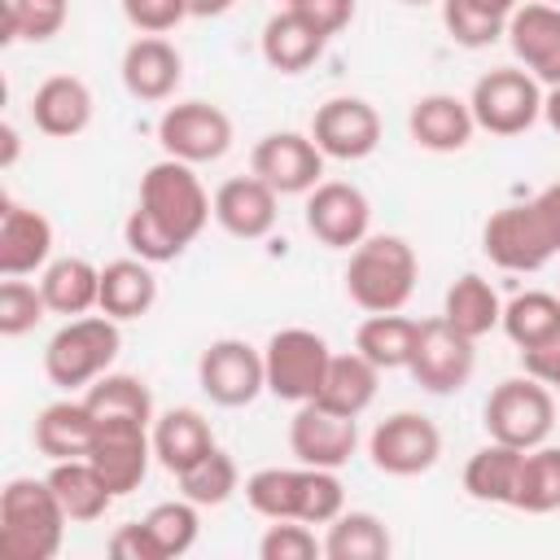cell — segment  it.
<instances>
[{
	"mask_svg": "<svg viewBox=\"0 0 560 560\" xmlns=\"http://www.w3.org/2000/svg\"><path fill=\"white\" fill-rule=\"evenodd\" d=\"M214 197L206 192L197 166L162 158L140 175L136 210L122 223V241L144 262H175L210 223Z\"/></svg>",
	"mask_w": 560,
	"mask_h": 560,
	"instance_id": "cell-1",
	"label": "cell"
},
{
	"mask_svg": "<svg viewBox=\"0 0 560 560\" xmlns=\"http://www.w3.org/2000/svg\"><path fill=\"white\" fill-rule=\"evenodd\" d=\"M245 503L267 521L328 525L346 512V490L332 468H258L245 477Z\"/></svg>",
	"mask_w": 560,
	"mask_h": 560,
	"instance_id": "cell-2",
	"label": "cell"
},
{
	"mask_svg": "<svg viewBox=\"0 0 560 560\" xmlns=\"http://www.w3.org/2000/svg\"><path fill=\"white\" fill-rule=\"evenodd\" d=\"M416 280H420V258L394 232L363 236L350 249V262H346V298L359 311H368V315L402 311L411 302V293H416Z\"/></svg>",
	"mask_w": 560,
	"mask_h": 560,
	"instance_id": "cell-3",
	"label": "cell"
},
{
	"mask_svg": "<svg viewBox=\"0 0 560 560\" xmlns=\"http://www.w3.org/2000/svg\"><path fill=\"white\" fill-rule=\"evenodd\" d=\"M66 508L48 477H13L0 490V551L9 560H52L66 542Z\"/></svg>",
	"mask_w": 560,
	"mask_h": 560,
	"instance_id": "cell-4",
	"label": "cell"
},
{
	"mask_svg": "<svg viewBox=\"0 0 560 560\" xmlns=\"http://www.w3.org/2000/svg\"><path fill=\"white\" fill-rule=\"evenodd\" d=\"M118 350H122L118 319H109L105 311L101 315H74V319H66L48 337V346H44V376L57 389H66V394L88 389L92 381H101L114 368Z\"/></svg>",
	"mask_w": 560,
	"mask_h": 560,
	"instance_id": "cell-5",
	"label": "cell"
},
{
	"mask_svg": "<svg viewBox=\"0 0 560 560\" xmlns=\"http://www.w3.org/2000/svg\"><path fill=\"white\" fill-rule=\"evenodd\" d=\"M481 424H486V438L508 442L516 451H534L556 429V394L542 381H534L529 372L508 376L490 389V398L481 407Z\"/></svg>",
	"mask_w": 560,
	"mask_h": 560,
	"instance_id": "cell-6",
	"label": "cell"
},
{
	"mask_svg": "<svg viewBox=\"0 0 560 560\" xmlns=\"http://www.w3.org/2000/svg\"><path fill=\"white\" fill-rule=\"evenodd\" d=\"M468 109L477 118V131L486 136H525L542 118V83L525 66H494L472 83Z\"/></svg>",
	"mask_w": 560,
	"mask_h": 560,
	"instance_id": "cell-7",
	"label": "cell"
},
{
	"mask_svg": "<svg viewBox=\"0 0 560 560\" xmlns=\"http://www.w3.org/2000/svg\"><path fill=\"white\" fill-rule=\"evenodd\" d=\"M481 249L499 271H516V276H534L556 258L551 228L534 197L494 210L481 228Z\"/></svg>",
	"mask_w": 560,
	"mask_h": 560,
	"instance_id": "cell-8",
	"label": "cell"
},
{
	"mask_svg": "<svg viewBox=\"0 0 560 560\" xmlns=\"http://www.w3.org/2000/svg\"><path fill=\"white\" fill-rule=\"evenodd\" d=\"M328 341L315 328H280L262 346V368H267V394L280 402H311L319 394V381L328 372Z\"/></svg>",
	"mask_w": 560,
	"mask_h": 560,
	"instance_id": "cell-9",
	"label": "cell"
},
{
	"mask_svg": "<svg viewBox=\"0 0 560 560\" xmlns=\"http://www.w3.org/2000/svg\"><path fill=\"white\" fill-rule=\"evenodd\" d=\"M407 372L416 376V385L424 394H438V398L459 394L472 381V372H477V341L464 337L442 315L420 319V332H416V350H411Z\"/></svg>",
	"mask_w": 560,
	"mask_h": 560,
	"instance_id": "cell-10",
	"label": "cell"
},
{
	"mask_svg": "<svg viewBox=\"0 0 560 560\" xmlns=\"http://www.w3.org/2000/svg\"><path fill=\"white\" fill-rule=\"evenodd\" d=\"M232 136L236 131H232L228 109H219L210 101H175L158 118L162 158H175V162H188V166L219 162L232 149Z\"/></svg>",
	"mask_w": 560,
	"mask_h": 560,
	"instance_id": "cell-11",
	"label": "cell"
},
{
	"mask_svg": "<svg viewBox=\"0 0 560 560\" xmlns=\"http://www.w3.org/2000/svg\"><path fill=\"white\" fill-rule=\"evenodd\" d=\"M197 385L214 407H249L267 389L262 350L245 337H214L197 359Z\"/></svg>",
	"mask_w": 560,
	"mask_h": 560,
	"instance_id": "cell-12",
	"label": "cell"
},
{
	"mask_svg": "<svg viewBox=\"0 0 560 560\" xmlns=\"http://www.w3.org/2000/svg\"><path fill=\"white\" fill-rule=\"evenodd\" d=\"M368 459L385 477H420L442 459V429L424 411H394L372 429Z\"/></svg>",
	"mask_w": 560,
	"mask_h": 560,
	"instance_id": "cell-13",
	"label": "cell"
},
{
	"mask_svg": "<svg viewBox=\"0 0 560 560\" xmlns=\"http://www.w3.org/2000/svg\"><path fill=\"white\" fill-rule=\"evenodd\" d=\"M302 219L324 249H354L363 236H372V201L346 179H319L306 192Z\"/></svg>",
	"mask_w": 560,
	"mask_h": 560,
	"instance_id": "cell-14",
	"label": "cell"
},
{
	"mask_svg": "<svg viewBox=\"0 0 560 560\" xmlns=\"http://www.w3.org/2000/svg\"><path fill=\"white\" fill-rule=\"evenodd\" d=\"M249 171L280 197H306L324 175V153L311 131H267L249 149Z\"/></svg>",
	"mask_w": 560,
	"mask_h": 560,
	"instance_id": "cell-15",
	"label": "cell"
},
{
	"mask_svg": "<svg viewBox=\"0 0 560 560\" xmlns=\"http://www.w3.org/2000/svg\"><path fill=\"white\" fill-rule=\"evenodd\" d=\"M311 140L324 158L363 162L381 144V114L363 96H328L311 118Z\"/></svg>",
	"mask_w": 560,
	"mask_h": 560,
	"instance_id": "cell-16",
	"label": "cell"
},
{
	"mask_svg": "<svg viewBox=\"0 0 560 560\" xmlns=\"http://www.w3.org/2000/svg\"><path fill=\"white\" fill-rule=\"evenodd\" d=\"M92 468L105 477V486L122 499L131 490H140V481L149 477L153 464V438L149 424L136 420H96V438L88 446Z\"/></svg>",
	"mask_w": 560,
	"mask_h": 560,
	"instance_id": "cell-17",
	"label": "cell"
},
{
	"mask_svg": "<svg viewBox=\"0 0 560 560\" xmlns=\"http://www.w3.org/2000/svg\"><path fill=\"white\" fill-rule=\"evenodd\" d=\"M289 451H293L298 464L337 472L359 451V420L337 416L319 402H298V411L289 420Z\"/></svg>",
	"mask_w": 560,
	"mask_h": 560,
	"instance_id": "cell-18",
	"label": "cell"
},
{
	"mask_svg": "<svg viewBox=\"0 0 560 560\" xmlns=\"http://www.w3.org/2000/svg\"><path fill=\"white\" fill-rule=\"evenodd\" d=\"M508 44L512 57L542 83L556 88L560 83V4L534 0V4H516V13L508 18Z\"/></svg>",
	"mask_w": 560,
	"mask_h": 560,
	"instance_id": "cell-19",
	"label": "cell"
},
{
	"mask_svg": "<svg viewBox=\"0 0 560 560\" xmlns=\"http://www.w3.org/2000/svg\"><path fill=\"white\" fill-rule=\"evenodd\" d=\"M118 74H122L127 96H136L144 105H158V101H171L175 88L184 83V57L166 35H136L122 48Z\"/></svg>",
	"mask_w": 560,
	"mask_h": 560,
	"instance_id": "cell-20",
	"label": "cell"
},
{
	"mask_svg": "<svg viewBox=\"0 0 560 560\" xmlns=\"http://www.w3.org/2000/svg\"><path fill=\"white\" fill-rule=\"evenodd\" d=\"M280 219V192L254 171L232 175L214 188V223L236 241H262Z\"/></svg>",
	"mask_w": 560,
	"mask_h": 560,
	"instance_id": "cell-21",
	"label": "cell"
},
{
	"mask_svg": "<svg viewBox=\"0 0 560 560\" xmlns=\"http://www.w3.org/2000/svg\"><path fill=\"white\" fill-rule=\"evenodd\" d=\"M52 262V223L44 210L4 197L0 206V276H35Z\"/></svg>",
	"mask_w": 560,
	"mask_h": 560,
	"instance_id": "cell-22",
	"label": "cell"
},
{
	"mask_svg": "<svg viewBox=\"0 0 560 560\" xmlns=\"http://www.w3.org/2000/svg\"><path fill=\"white\" fill-rule=\"evenodd\" d=\"M407 131L429 153H464L477 136V118L455 92H424L407 109Z\"/></svg>",
	"mask_w": 560,
	"mask_h": 560,
	"instance_id": "cell-23",
	"label": "cell"
},
{
	"mask_svg": "<svg viewBox=\"0 0 560 560\" xmlns=\"http://www.w3.org/2000/svg\"><path fill=\"white\" fill-rule=\"evenodd\" d=\"M96 101L79 74H48L31 96V118L52 140H74L92 127Z\"/></svg>",
	"mask_w": 560,
	"mask_h": 560,
	"instance_id": "cell-24",
	"label": "cell"
},
{
	"mask_svg": "<svg viewBox=\"0 0 560 560\" xmlns=\"http://www.w3.org/2000/svg\"><path fill=\"white\" fill-rule=\"evenodd\" d=\"M149 438H153V459L166 468V472H184L192 468L206 451H214V429L210 420L197 411V407H171L162 416H153L149 424Z\"/></svg>",
	"mask_w": 560,
	"mask_h": 560,
	"instance_id": "cell-25",
	"label": "cell"
},
{
	"mask_svg": "<svg viewBox=\"0 0 560 560\" xmlns=\"http://www.w3.org/2000/svg\"><path fill=\"white\" fill-rule=\"evenodd\" d=\"M324 35L298 13V9H280V13H271L267 22H262V35H258V52H262V61L271 66V70H280V74H302V70H311L315 61H319V52H324Z\"/></svg>",
	"mask_w": 560,
	"mask_h": 560,
	"instance_id": "cell-26",
	"label": "cell"
},
{
	"mask_svg": "<svg viewBox=\"0 0 560 560\" xmlns=\"http://www.w3.org/2000/svg\"><path fill=\"white\" fill-rule=\"evenodd\" d=\"M96 438V416L83 398H61V402H48L35 424H31V442L44 459H74V455H88Z\"/></svg>",
	"mask_w": 560,
	"mask_h": 560,
	"instance_id": "cell-27",
	"label": "cell"
},
{
	"mask_svg": "<svg viewBox=\"0 0 560 560\" xmlns=\"http://www.w3.org/2000/svg\"><path fill=\"white\" fill-rule=\"evenodd\" d=\"M158 302V276H153V262L144 258H114L101 267V306L109 319L127 324V319H144Z\"/></svg>",
	"mask_w": 560,
	"mask_h": 560,
	"instance_id": "cell-28",
	"label": "cell"
},
{
	"mask_svg": "<svg viewBox=\"0 0 560 560\" xmlns=\"http://www.w3.org/2000/svg\"><path fill=\"white\" fill-rule=\"evenodd\" d=\"M376 389H381V368L368 363L359 350H350V354H332L328 359V372H324L319 394L311 402H319V407H328L337 416L359 420L376 402Z\"/></svg>",
	"mask_w": 560,
	"mask_h": 560,
	"instance_id": "cell-29",
	"label": "cell"
},
{
	"mask_svg": "<svg viewBox=\"0 0 560 560\" xmlns=\"http://www.w3.org/2000/svg\"><path fill=\"white\" fill-rule=\"evenodd\" d=\"M48 486H52V494L61 499L66 516H70V521H79V525L101 521V516L109 512V503L118 499V494L105 486V477L92 468V459H88V455L52 459V468H48Z\"/></svg>",
	"mask_w": 560,
	"mask_h": 560,
	"instance_id": "cell-30",
	"label": "cell"
},
{
	"mask_svg": "<svg viewBox=\"0 0 560 560\" xmlns=\"http://www.w3.org/2000/svg\"><path fill=\"white\" fill-rule=\"evenodd\" d=\"M39 293H44L52 315H66V319L88 315L92 306H101V267H92L79 254L52 258L39 271Z\"/></svg>",
	"mask_w": 560,
	"mask_h": 560,
	"instance_id": "cell-31",
	"label": "cell"
},
{
	"mask_svg": "<svg viewBox=\"0 0 560 560\" xmlns=\"http://www.w3.org/2000/svg\"><path fill=\"white\" fill-rule=\"evenodd\" d=\"M521 455L516 446L508 442H486L468 455L464 464V494L477 499V503H494V508H512V494H516V472H521Z\"/></svg>",
	"mask_w": 560,
	"mask_h": 560,
	"instance_id": "cell-32",
	"label": "cell"
},
{
	"mask_svg": "<svg viewBox=\"0 0 560 560\" xmlns=\"http://www.w3.org/2000/svg\"><path fill=\"white\" fill-rule=\"evenodd\" d=\"M442 319L455 324L464 337L481 341L486 332H494V328L503 324V298L494 293V284H490L486 276L464 271V276L446 289V298H442Z\"/></svg>",
	"mask_w": 560,
	"mask_h": 560,
	"instance_id": "cell-33",
	"label": "cell"
},
{
	"mask_svg": "<svg viewBox=\"0 0 560 560\" xmlns=\"http://www.w3.org/2000/svg\"><path fill=\"white\" fill-rule=\"evenodd\" d=\"M416 332H420V319H407L398 311H385V315H368L354 332V350L376 363L381 372H398L411 363V350H416Z\"/></svg>",
	"mask_w": 560,
	"mask_h": 560,
	"instance_id": "cell-34",
	"label": "cell"
},
{
	"mask_svg": "<svg viewBox=\"0 0 560 560\" xmlns=\"http://www.w3.org/2000/svg\"><path fill=\"white\" fill-rule=\"evenodd\" d=\"M521 0H442V26L459 48H490L508 35V18Z\"/></svg>",
	"mask_w": 560,
	"mask_h": 560,
	"instance_id": "cell-35",
	"label": "cell"
},
{
	"mask_svg": "<svg viewBox=\"0 0 560 560\" xmlns=\"http://www.w3.org/2000/svg\"><path fill=\"white\" fill-rule=\"evenodd\" d=\"M394 551V538L376 512H341L328 521L324 556L328 560H385Z\"/></svg>",
	"mask_w": 560,
	"mask_h": 560,
	"instance_id": "cell-36",
	"label": "cell"
},
{
	"mask_svg": "<svg viewBox=\"0 0 560 560\" xmlns=\"http://www.w3.org/2000/svg\"><path fill=\"white\" fill-rule=\"evenodd\" d=\"M512 508L516 512H529V516L560 512V446L542 442V446H534V451L521 455Z\"/></svg>",
	"mask_w": 560,
	"mask_h": 560,
	"instance_id": "cell-37",
	"label": "cell"
},
{
	"mask_svg": "<svg viewBox=\"0 0 560 560\" xmlns=\"http://www.w3.org/2000/svg\"><path fill=\"white\" fill-rule=\"evenodd\" d=\"M83 402L92 407L96 420H136V424H153V394L140 376L131 372H105L101 381H92L83 389Z\"/></svg>",
	"mask_w": 560,
	"mask_h": 560,
	"instance_id": "cell-38",
	"label": "cell"
},
{
	"mask_svg": "<svg viewBox=\"0 0 560 560\" xmlns=\"http://www.w3.org/2000/svg\"><path fill=\"white\" fill-rule=\"evenodd\" d=\"M508 341L516 350H534L538 341H547L556 328H560V293H547V289H525L516 298L503 302V324Z\"/></svg>",
	"mask_w": 560,
	"mask_h": 560,
	"instance_id": "cell-39",
	"label": "cell"
},
{
	"mask_svg": "<svg viewBox=\"0 0 560 560\" xmlns=\"http://www.w3.org/2000/svg\"><path fill=\"white\" fill-rule=\"evenodd\" d=\"M175 481H179V494L192 499L197 508H223L241 490V468L223 446H214L192 468H184Z\"/></svg>",
	"mask_w": 560,
	"mask_h": 560,
	"instance_id": "cell-40",
	"label": "cell"
},
{
	"mask_svg": "<svg viewBox=\"0 0 560 560\" xmlns=\"http://www.w3.org/2000/svg\"><path fill=\"white\" fill-rule=\"evenodd\" d=\"M144 529L153 534L162 560H179L197 547V534H201V508L192 499H166V503H153L144 516Z\"/></svg>",
	"mask_w": 560,
	"mask_h": 560,
	"instance_id": "cell-41",
	"label": "cell"
},
{
	"mask_svg": "<svg viewBox=\"0 0 560 560\" xmlns=\"http://www.w3.org/2000/svg\"><path fill=\"white\" fill-rule=\"evenodd\" d=\"M66 26L61 0H9L4 4V44H44Z\"/></svg>",
	"mask_w": 560,
	"mask_h": 560,
	"instance_id": "cell-42",
	"label": "cell"
},
{
	"mask_svg": "<svg viewBox=\"0 0 560 560\" xmlns=\"http://www.w3.org/2000/svg\"><path fill=\"white\" fill-rule=\"evenodd\" d=\"M44 315H52V311H48L39 284H31L26 276H4V284H0V337H9V341L26 337Z\"/></svg>",
	"mask_w": 560,
	"mask_h": 560,
	"instance_id": "cell-43",
	"label": "cell"
},
{
	"mask_svg": "<svg viewBox=\"0 0 560 560\" xmlns=\"http://www.w3.org/2000/svg\"><path fill=\"white\" fill-rule=\"evenodd\" d=\"M324 556V538L306 521H271L258 538V560H315Z\"/></svg>",
	"mask_w": 560,
	"mask_h": 560,
	"instance_id": "cell-44",
	"label": "cell"
},
{
	"mask_svg": "<svg viewBox=\"0 0 560 560\" xmlns=\"http://www.w3.org/2000/svg\"><path fill=\"white\" fill-rule=\"evenodd\" d=\"M122 18L140 35H166L192 13H188V0H122Z\"/></svg>",
	"mask_w": 560,
	"mask_h": 560,
	"instance_id": "cell-45",
	"label": "cell"
},
{
	"mask_svg": "<svg viewBox=\"0 0 560 560\" xmlns=\"http://www.w3.org/2000/svg\"><path fill=\"white\" fill-rule=\"evenodd\" d=\"M289 9H298L324 39L341 35V31L354 22V0H293Z\"/></svg>",
	"mask_w": 560,
	"mask_h": 560,
	"instance_id": "cell-46",
	"label": "cell"
},
{
	"mask_svg": "<svg viewBox=\"0 0 560 560\" xmlns=\"http://www.w3.org/2000/svg\"><path fill=\"white\" fill-rule=\"evenodd\" d=\"M105 547H109L114 560H162V551H158L153 534L144 529V521H127V525H118V529L109 534Z\"/></svg>",
	"mask_w": 560,
	"mask_h": 560,
	"instance_id": "cell-47",
	"label": "cell"
},
{
	"mask_svg": "<svg viewBox=\"0 0 560 560\" xmlns=\"http://www.w3.org/2000/svg\"><path fill=\"white\" fill-rule=\"evenodd\" d=\"M521 368L534 381H542L551 394H560V328L547 341H538L534 350H521Z\"/></svg>",
	"mask_w": 560,
	"mask_h": 560,
	"instance_id": "cell-48",
	"label": "cell"
},
{
	"mask_svg": "<svg viewBox=\"0 0 560 560\" xmlns=\"http://www.w3.org/2000/svg\"><path fill=\"white\" fill-rule=\"evenodd\" d=\"M538 210H542V219H547V228H551V241H556V254H560V184H547L538 197Z\"/></svg>",
	"mask_w": 560,
	"mask_h": 560,
	"instance_id": "cell-49",
	"label": "cell"
},
{
	"mask_svg": "<svg viewBox=\"0 0 560 560\" xmlns=\"http://www.w3.org/2000/svg\"><path fill=\"white\" fill-rule=\"evenodd\" d=\"M542 122H547V127L560 136V83L542 92Z\"/></svg>",
	"mask_w": 560,
	"mask_h": 560,
	"instance_id": "cell-50",
	"label": "cell"
},
{
	"mask_svg": "<svg viewBox=\"0 0 560 560\" xmlns=\"http://www.w3.org/2000/svg\"><path fill=\"white\" fill-rule=\"evenodd\" d=\"M232 4H241V0H188V13L192 18H223Z\"/></svg>",
	"mask_w": 560,
	"mask_h": 560,
	"instance_id": "cell-51",
	"label": "cell"
},
{
	"mask_svg": "<svg viewBox=\"0 0 560 560\" xmlns=\"http://www.w3.org/2000/svg\"><path fill=\"white\" fill-rule=\"evenodd\" d=\"M0 144H4V153H0V166L9 171V166L18 162V127H13V122H4V127H0Z\"/></svg>",
	"mask_w": 560,
	"mask_h": 560,
	"instance_id": "cell-52",
	"label": "cell"
},
{
	"mask_svg": "<svg viewBox=\"0 0 560 560\" xmlns=\"http://www.w3.org/2000/svg\"><path fill=\"white\" fill-rule=\"evenodd\" d=\"M398 4H416L420 9V4H442V0H398Z\"/></svg>",
	"mask_w": 560,
	"mask_h": 560,
	"instance_id": "cell-53",
	"label": "cell"
},
{
	"mask_svg": "<svg viewBox=\"0 0 560 560\" xmlns=\"http://www.w3.org/2000/svg\"><path fill=\"white\" fill-rule=\"evenodd\" d=\"M547 4H560V0H547Z\"/></svg>",
	"mask_w": 560,
	"mask_h": 560,
	"instance_id": "cell-54",
	"label": "cell"
},
{
	"mask_svg": "<svg viewBox=\"0 0 560 560\" xmlns=\"http://www.w3.org/2000/svg\"><path fill=\"white\" fill-rule=\"evenodd\" d=\"M284 4H293V0H284Z\"/></svg>",
	"mask_w": 560,
	"mask_h": 560,
	"instance_id": "cell-55",
	"label": "cell"
},
{
	"mask_svg": "<svg viewBox=\"0 0 560 560\" xmlns=\"http://www.w3.org/2000/svg\"><path fill=\"white\" fill-rule=\"evenodd\" d=\"M61 4H70V0H61Z\"/></svg>",
	"mask_w": 560,
	"mask_h": 560,
	"instance_id": "cell-56",
	"label": "cell"
},
{
	"mask_svg": "<svg viewBox=\"0 0 560 560\" xmlns=\"http://www.w3.org/2000/svg\"><path fill=\"white\" fill-rule=\"evenodd\" d=\"M556 293H560V289H556Z\"/></svg>",
	"mask_w": 560,
	"mask_h": 560,
	"instance_id": "cell-57",
	"label": "cell"
}]
</instances>
